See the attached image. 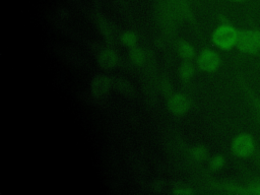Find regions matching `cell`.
Wrapping results in <instances>:
<instances>
[{
    "instance_id": "obj_1",
    "label": "cell",
    "mask_w": 260,
    "mask_h": 195,
    "mask_svg": "<svg viewBox=\"0 0 260 195\" xmlns=\"http://www.w3.org/2000/svg\"><path fill=\"white\" fill-rule=\"evenodd\" d=\"M239 31L230 24H220L212 35V41L215 46L222 50H230L236 46L239 38Z\"/></svg>"
},
{
    "instance_id": "obj_2",
    "label": "cell",
    "mask_w": 260,
    "mask_h": 195,
    "mask_svg": "<svg viewBox=\"0 0 260 195\" xmlns=\"http://www.w3.org/2000/svg\"><path fill=\"white\" fill-rule=\"evenodd\" d=\"M255 148V143L253 137L249 134L238 135L232 143L233 152L240 157L249 156Z\"/></svg>"
},
{
    "instance_id": "obj_3",
    "label": "cell",
    "mask_w": 260,
    "mask_h": 195,
    "mask_svg": "<svg viewBox=\"0 0 260 195\" xmlns=\"http://www.w3.org/2000/svg\"><path fill=\"white\" fill-rule=\"evenodd\" d=\"M238 49L244 53H256L259 51L255 34L252 30H244L239 34L236 44Z\"/></svg>"
},
{
    "instance_id": "obj_4",
    "label": "cell",
    "mask_w": 260,
    "mask_h": 195,
    "mask_svg": "<svg viewBox=\"0 0 260 195\" xmlns=\"http://www.w3.org/2000/svg\"><path fill=\"white\" fill-rule=\"evenodd\" d=\"M198 65L204 71H214L220 65L218 55L211 50H204L198 57Z\"/></svg>"
},
{
    "instance_id": "obj_5",
    "label": "cell",
    "mask_w": 260,
    "mask_h": 195,
    "mask_svg": "<svg viewBox=\"0 0 260 195\" xmlns=\"http://www.w3.org/2000/svg\"><path fill=\"white\" fill-rule=\"evenodd\" d=\"M188 107H189V102H188L187 98L182 94H176V95L172 96L169 102L170 110L176 115L185 113L187 111Z\"/></svg>"
},
{
    "instance_id": "obj_6",
    "label": "cell",
    "mask_w": 260,
    "mask_h": 195,
    "mask_svg": "<svg viewBox=\"0 0 260 195\" xmlns=\"http://www.w3.org/2000/svg\"><path fill=\"white\" fill-rule=\"evenodd\" d=\"M116 62H117V56L111 50H105L104 52L101 53V55L99 57L100 66L104 69H107V70L112 69L113 67H115Z\"/></svg>"
},
{
    "instance_id": "obj_7",
    "label": "cell",
    "mask_w": 260,
    "mask_h": 195,
    "mask_svg": "<svg viewBox=\"0 0 260 195\" xmlns=\"http://www.w3.org/2000/svg\"><path fill=\"white\" fill-rule=\"evenodd\" d=\"M111 86V81L108 77L98 76L92 82V90L96 92V94L105 93Z\"/></svg>"
},
{
    "instance_id": "obj_8",
    "label": "cell",
    "mask_w": 260,
    "mask_h": 195,
    "mask_svg": "<svg viewBox=\"0 0 260 195\" xmlns=\"http://www.w3.org/2000/svg\"><path fill=\"white\" fill-rule=\"evenodd\" d=\"M178 50H179L180 55L182 57L186 58V59H191L193 57V55H194L193 48L188 43H185V42H180L179 43Z\"/></svg>"
},
{
    "instance_id": "obj_9",
    "label": "cell",
    "mask_w": 260,
    "mask_h": 195,
    "mask_svg": "<svg viewBox=\"0 0 260 195\" xmlns=\"http://www.w3.org/2000/svg\"><path fill=\"white\" fill-rule=\"evenodd\" d=\"M193 72H194V67L189 62H185L180 69V75L183 79H189L193 75Z\"/></svg>"
},
{
    "instance_id": "obj_10",
    "label": "cell",
    "mask_w": 260,
    "mask_h": 195,
    "mask_svg": "<svg viewBox=\"0 0 260 195\" xmlns=\"http://www.w3.org/2000/svg\"><path fill=\"white\" fill-rule=\"evenodd\" d=\"M121 40L122 42L127 45V46H133L136 42V36L134 32L132 31H125L122 34V37H121Z\"/></svg>"
},
{
    "instance_id": "obj_11",
    "label": "cell",
    "mask_w": 260,
    "mask_h": 195,
    "mask_svg": "<svg viewBox=\"0 0 260 195\" xmlns=\"http://www.w3.org/2000/svg\"><path fill=\"white\" fill-rule=\"evenodd\" d=\"M130 57L132 59L133 62H135L136 64H140L143 60H144V55L143 52L140 49L137 48H133L130 52Z\"/></svg>"
},
{
    "instance_id": "obj_12",
    "label": "cell",
    "mask_w": 260,
    "mask_h": 195,
    "mask_svg": "<svg viewBox=\"0 0 260 195\" xmlns=\"http://www.w3.org/2000/svg\"><path fill=\"white\" fill-rule=\"evenodd\" d=\"M116 89L119 90L120 92H123L124 94L130 93V91H132V88L130 87L129 83L126 80H123V79H120V80L117 81Z\"/></svg>"
},
{
    "instance_id": "obj_13",
    "label": "cell",
    "mask_w": 260,
    "mask_h": 195,
    "mask_svg": "<svg viewBox=\"0 0 260 195\" xmlns=\"http://www.w3.org/2000/svg\"><path fill=\"white\" fill-rule=\"evenodd\" d=\"M192 154H193V157L198 159V160H201V159H204L206 157V149L202 146H196L193 151H192Z\"/></svg>"
},
{
    "instance_id": "obj_14",
    "label": "cell",
    "mask_w": 260,
    "mask_h": 195,
    "mask_svg": "<svg viewBox=\"0 0 260 195\" xmlns=\"http://www.w3.org/2000/svg\"><path fill=\"white\" fill-rule=\"evenodd\" d=\"M224 165V158L221 155H216L214 156L211 161H210V166L213 170H218L221 169Z\"/></svg>"
},
{
    "instance_id": "obj_15",
    "label": "cell",
    "mask_w": 260,
    "mask_h": 195,
    "mask_svg": "<svg viewBox=\"0 0 260 195\" xmlns=\"http://www.w3.org/2000/svg\"><path fill=\"white\" fill-rule=\"evenodd\" d=\"M254 34H255L256 42H257V45H258V48H259V51H260V31H254Z\"/></svg>"
},
{
    "instance_id": "obj_16",
    "label": "cell",
    "mask_w": 260,
    "mask_h": 195,
    "mask_svg": "<svg viewBox=\"0 0 260 195\" xmlns=\"http://www.w3.org/2000/svg\"><path fill=\"white\" fill-rule=\"evenodd\" d=\"M232 1H235V2H243L245 0H232Z\"/></svg>"
}]
</instances>
